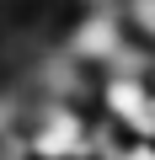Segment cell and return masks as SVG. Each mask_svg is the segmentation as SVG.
Masks as SVG:
<instances>
[{
  "label": "cell",
  "instance_id": "1",
  "mask_svg": "<svg viewBox=\"0 0 155 160\" xmlns=\"http://www.w3.org/2000/svg\"><path fill=\"white\" fill-rule=\"evenodd\" d=\"M27 149L32 160H80L91 144V107H70V102H32L27 123Z\"/></svg>",
  "mask_w": 155,
  "mask_h": 160
},
{
  "label": "cell",
  "instance_id": "2",
  "mask_svg": "<svg viewBox=\"0 0 155 160\" xmlns=\"http://www.w3.org/2000/svg\"><path fill=\"white\" fill-rule=\"evenodd\" d=\"M91 112L123 128L128 139H155V102H150V80L134 75H96V96Z\"/></svg>",
  "mask_w": 155,
  "mask_h": 160
},
{
  "label": "cell",
  "instance_id": "3",
  "mask_svg": "<svg viewBox=\"0 0 155 160\" xmlns=\"http://www.w3.org/2000/svg\"><path fill=\"white\" fill-rule=\"evenodd\" d=\"M118 16H123L128 38L155 53V0H118Z\"/></svg>",
  "mask_w": 155,
  "mask_h": 160
},
{
  "label": "cell",
  "instance_id": "4",
  "mask_svg": "<svg viewBox=\"0 0 155 160\" xmlns=\"http://www.w3.org/2000/svg\"><path fill=\"white\" fill-rule=\"evenodd\" d=\"M150 102H155V75H150Z\"/></svg>",
  "mask_w": 155,
  "mask_h": 160
},
{
  "label": "cell",
  "instance_id": "5",
  "mask_svg": "<svg viewBox=\"0 0 155 160\" xmlns=\"http://www.w3.org/2000/svg\"><path fill=\"white\" fill-rule=\"evenodd\" d=\"M80 160H86V155H80Z\"/></svg>",
  "mask_w": 155,
  "mask_h": 160
}]
</instances>
